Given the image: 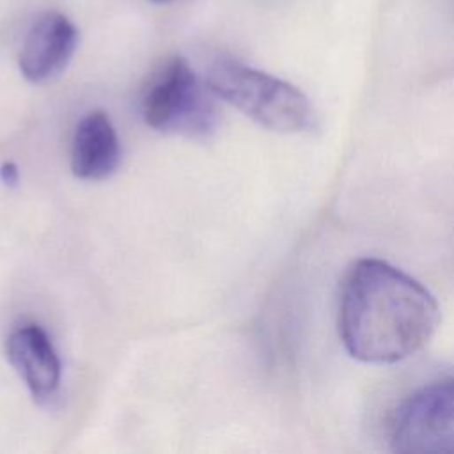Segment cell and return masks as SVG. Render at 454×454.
<instances>
[{
	"mask_svg": "<svg viewBox=\"0 0 454 454\" xmlns=\"http://www.w3.org/2000/svg\"><path fill=\"white\" fill-rule=\"evenodd\" d=\"M156 4H170V2H176V0H153Z\"/></svg>",
	"mask_w": 454,
	"mask_h": 454,
	"instance_id": "9c48e42d",
	"label": "cell"
},
{
	"mask_svg": "<svg viewBox=\"0 0 454 454\" xmlns=\"http://www.w3.org/2000/svg\"><path fill=\"white\" fill-rule=\"evenodd\" d=\"M121 161L117 131L103 112H90L76 124L71 142V170L76 177L99 181L115 172Z\"/></svg>",
	"mask_w": 454,
	"mask_h": 454,
	"instance_id": "52a82bcc",
	"label": "cell"
},
{
	"mask_svg": "<svg viewBox=\"0 0 454 454\" xmlns=\"http://www.w3.org/2000/svg\"><path fill=\"white\" fill-rule=\"evenodd\" d=\"M11 365L25 381L32 397L48 403L60 387L62 365L48 333L35 323L16 326L5 342Z\"/></svg>",
	"mask_w": 454,
	"mask_h": 454,
	"instance_id": "8992f818",
	"label": "cell"
},
{
	"mask_svg": "<svg viewBox=\"0 0 454 454\" xmlns=\"http://www.w3.org/2000/svg\"><path fill=\"white\" fill-rule=\"evenodd\" d=\"M206 83L216 98L271 131L307 133L317 128L316 112L298 87L252 66L231 59L216 60Z\"/></svg>",
	"mask_w": 454,
	"mask_h": 454,
	"instance_id": "7a4b0ae2",
	"label": "cell"
},
{
	"mask_svg": "<svg viewBox=\"0 0 454 454\" xmlns=\"http://www.w3.org/2000/svg\"><path fill=\"white\" fill-rule=\"evenodd\" d=\"M213 90L190 64L176 57L151 80L142 98V117L156 131L206 137L216 126Z\"/></svg>",
	"mask_w": 454,
	"mask_h": 454,
	"instance_id": "3957f363",
	"label": "cell"
},
{
	"mask_svg": "<svg viewBox=\"0 0 454 454\" xmlns=\"http://www.w3.org/2000/svg\"><path fill=\"white\" fill-rule=\"evenodd\" d=\"M440 321L434 296L397 266L358 259L339 296V337L344 349L367 364H395L419 353Z\"/></svg>",
	"mask_w": 454,
	"mask_h": 454,
	"instance_id": "6da1fadb",
	"label": "cell"
},
{
	"mask_svg": "<svg viewBox=\"0 0 454 454\" xmlns=\"http://www.w3.org/2000/svg\"><path fill=\"white\" fill-rule=\"evenodd\" d=\"M388 443L403 454H454V376L420 387L395 408Z\"/></svg>",
	"mask_w": 454,
	"mask_h": 454,
	"instance_id": "277c9868",
	"label": "cell"
},
{
	"mask_svg": "<svg viewBox=\"0 0 454 454\" xmlns=\"http://www.w3.org/2000/svg\"><path fill=\"white\" fill-rule=\"evenodd\" d=\"M78 30L74 23L57 11L43 12L30 25L18 57L21 74L32 83L57 78L74 55Z\"/></svg>",
	"mask_w": 454,
	"mask_h": 454,
	"instance_id": "5b68a950",
	"label": "cell"
},
{
	"mask_svg": "<svg viewBox=\"0 0 454 454\" xmlns=\"http://www.w3.org/2000/svg\"><path fill=\"white\" fill-rule=\"evenodd\" d=\"M18 177H20V172H18V167L14 163L7 161L0 167V179H2L4 184L14 186L18 183Z\"/></svg>",
	"mask_w": 454,
	"mask_h": 454,
	"instance_id": "ba28073f",
	"label": "cell"
}]
</instances>
